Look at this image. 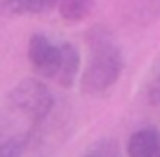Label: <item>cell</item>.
<instances>
[{
  "mask_svg": "<svg viewBox=\"0 0 160 157\" xmlns=\"http://www.w3.org/2000/svg\"><path fill=\"white\" fill-rule=\"evenodd\" d=\"M80 73V52L75 45L61 42L59 45V68H57V82L64 89H71Z\"/></svg>",
  "mask_w": 160,
  "mask_h": 157,
  "instance_id": "5b68a950",
  "label": "cell"
},
{
  "mask_svg": "<svg viewBox=\"0 0 160 157\" xmlns=\"http://www.w3.org/2000/svg\"><path fill=\"white\" fill-rule=\"evenodd\" d=\"M7 106L14 113H19L28 124H38L47 117V113L54 106L52 92L40 82V80H21L7 96Z\"/></svg>",
  "mask_w": 160,
  "mask_h": 157,
  "instance_id": "7a4b0ae2",
  "label": "cell"
},
{
  "mask_svg": "<svg viewBox=\"0 0 160 157\" xmlns=\"http://www.w3.org/2000/svg\"><path fill=\"white\" fill-rule=\"evenodd\" d=\"M148 101L160 103V73L153 78V82H151V87H148Z\"/></svg>",
  "mask_w": 160,
  "mask_h": 157,
  "instance_id": "8fae6325",
  "label": "cell"
},
{
  "mask_svg": "<svg viewBox=\"0 0 160 157\" xmlns=\"http://www.w3.org/2000/svg\"><path fill=\"white\" fill-rule=\"evenodd\" d=\"M28 134H12L0 141V157H21L26 150Z\"/></svg>",
  "mask_w": 160,
  "mask_h": 157,
  "instance_id": "9c48e42d",
  "label": "cell"
},
{
  "mask_svg": "<svg viewBox=\"0 0 160 157\" xmlns=\"http://www.w3.org/2000/svg\"><path fill=\"white\" fill-rule=\"evenodd\" d=\"M87 45H90V61L80 75V92L87 96H99L120 80L125 61L118 42L104 26L87 33Z\"/></svg>",
  "mask_w": 160,
  "mask_h": 157,
  "instance_id": "6da1fadb",
  "label": "cell"
},
{
  "mask_svg": "<svg viewBox=\"0 0 160 157\" xmlns=\"http://www.w3.org/2000/svg\"><path fill=\"white\" fill-rule=\"evenodd\" d=\"M28 64L42 78H57L59 68V45H54L47 35L33 33L28 40Z\"/></svg>",
  "mask_w": 160,
  "mask_h": 157,
  "instance_id": "3957f363",
  "label": "cell"
},
{
  "mask_svg": "<svg viewBox=\"0 0 160 157\" xmlns=\"http://www.w3.org/2000/svg\"><path fill=\"white\" fill-rule=\"evenodd\" d=\"M59 14L61 19L71 21V24H78L82 21L92 10V0H59Z\"/></svg>",
  "mask_w": 160,
  "mask_h": 157,
  "instance_id": "ba28073f",
  "label": "cell"
},
{
  "mask_svg": "<svg viewBox=\"0 0 160 157\" xmlns=\"http://www.w3.org/2000/svg\"><path fill=\"white\" fill-rule=\"evenodd\" d=\"M122 19L130 24L146 26L160 14V0H115Z\"/></svg>",
  "mask_w": 160,
  "mask_h": 157,
  "instance_id": "8992f818",
  "label": "cell"
},
{
  "mask_svg": "<svg viewBox=\"0 0 160 157\" xmlns=\"http://www.w3.org/2000/svg\"><path fill=\"white\" fill-rule=\"evenodd\" d=\"M127 157H160V131L155 127H141L127 141Z\"/></svg>",
  "mask_w": 160,
  "mask_h": 157,
  "instance_id": "277c9868",
  "label": "cell"
},
{
  "mask_svg": "<svg viewBox=\"0 0 160 157\" xmlns=\"http://www.w3.org/2000/svg\"><path fill=\"white\" fill-rule=\"evenodd\" d=\"M59 5V0H2V7L14 14H40Z\"/></svg>",
  "mask_w": 160,
  "mask_h": 157,
  "instance_id": "52a82bcc",
  "label": "cell"
},
{
  "mask_svg": "<svg viewBox=\"0 0 160 157\" xmlns=\"http://www.w3.org/2000/svg\"><path fill=\"white\" fill-rule=\"evenodd\" d=\"M85 157H120L118 143L108 141V138H104V141H97L94 145H92L90 150L85 152Z\"/></svg>",
  "mask_w": 160,
  "mask_h": 157,
  "instance_id": "30bf717a",
  "label": "cell"
}]
</instances>
